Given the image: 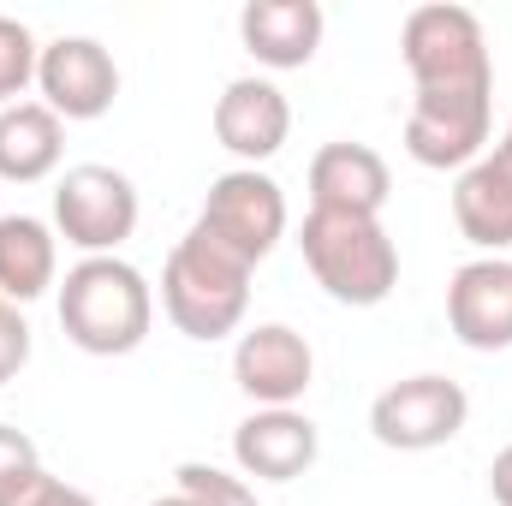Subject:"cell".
Here are the masks:
<instances>
[{"label":"cell","instance_id":"obj_13","mask_svg":"<svg viewBox=\"0 0 512 506\" xmlns=\"http://www.w3.org/2000/svg\"><path fill=\"white\" fill-rule=\"evenodd\" d=\"M447 322L459 346L471 352H507L512 346V262L507 256H477L453 274L447 286Z\"/></svg>","mask_w":512,"mask_h":506},{"label":"cell","instance_id":"obj_15","mask_svg":"<svg viewBox=\"0 0 512 506\" xmlns=\"http://www.w3.org/2000/svg\"><path fill=\"white\" fill-rule=\"evenodd\" d=\"M453 221H459V233L477 251H489V256H501L512 245V155L501 143L483 149L459 173V185H453Z\"/></svg>","mask_w":512,"mask_h":506},{"label":"cell","instance_id":"obj_18","mask_svg":"<svg viewBox=\"0 0 512 506\" xmlns=\"http://www.w3.org/2000/svg\"><path fill=\"white\" fill-rule=\"evenodd\" d=\"M60 274V239L36 215H0V298L30 304Z\"/></svg>","mask_w":512,"mask_h":506},{"label":"cell","instance_id":"obj_20","mask_svg":"<svg viewBox=\"0 0 512 506\" xmlns=\"http://www.w3.org/2000/svg\"><path fill=\"white\" fill-rule=\"evenodd\" d=\"M36 36L18 24V18H6L0 12V108H12L30 84H36Z\"/></svg>","mask_w":512,"mask_h":506},{"label":"cell","instance_id":"obj_21","mask_svg":"<svg viewBox=\"0 0 512 506\" xmlns=\"http://www.w3.org/2000/svg\"><path fill=\"white\" fill-rule=\"evenodd\" d=\"M0 506H96L84 489H72V483H60L54 471H42V465H30L24 477H12L6 489H0Z\"/></svg>","mask_w":512,"mask_h":506},{"label":"cell","instance_id":"obj_12","mask_svg":"<svg viewBox=\"0 0 512 506\" xmlns=\"http://www.w3.org/2000/svg\"><path fill=\"white\" fill-rule=\"evenodd\" d=\"M292 137V102L280 84L268 78H233L221 96H215V143L227 155H239L245 167L280 155Z\"/></svg>","mask_w":512,"mask_h":506},{"label":"cell","instance_id":"obj_6","mask_svg":"<svg viewBox=\"0 0 512 506\" xmlns=\"http://www.w3.org/2000/svg\"><path fill=\"white\" fill-rule=\"evenodd\" d=\"M471 417V393L453 376H405L376 393L370 435L393 453H435L447 447Z\"/></svg>","mask_w":512,"mask_h":506},{"label":"cell","instance_id":"obj_14","mask_svg":"<svg viewBox=\"0 0 512 506\" xmlns=\"http://www.w3.org/2000/svg\"><path fill=\"white\" fill-rule=\"evenodd\" d=\"M393 173L370 143H322L310 155V209H340V215H382Z\"/></svg>","mask_w":512,"mask_h":506},{"label":"cell","instance_id":"obj_3","mask_svg":"<svg viewBox=\"0 0 512 506\" xmlns=\"http://www.w3.org/2000/svg\"><path fill=\"white\" fill-rule=\"evenodd\" d=\"M304 268L334 304L376 310L387 292L399 286V251L387 239L382 215H340V209H310L298 233Z\"/></svg>","mask_w":512,"mask_h":506},{"label":"cell","instance_id":"obj_24","mask_svg":"<svg viewBox=\"0 0 512 506\" xmlns=\"http://www.w3.org/2000/svg\"><path fill=\"white\" fill-rule=\"evenodd\" d=\"M489 495H495V506H512V447H501L489 465Z\"/></svg>","mask_w":512,"mask_h":506},{"label":"cell","instance_id":"obj_2","mask_svg":"<svg viewBox=\"0 0 512 506\" xmlns=\"http://www.w3.org/2000/svg\"><path fill=\"white\" fill-rule=\"evenodd\" d=\"M251 262L191 227L161 268V310L185 340H227L251 310Z\"/></svg>","mask_w":512,"mask_h":506},{"label":"cell","instance_id":"obj_7","mask_svg":"<svg viewBox=\"0 0 512 506\" xmlns=\"http://www.w3.org/2000/svg\"><path fill=\"white\" fill-rule=\"evenodd\" d=\"M197 227L256 268L286 239V191L268 173H256V167H233V173H221L209 185V197L197 209Z\"/></svg>","mask_w":512,"mask_h":506},{"label":"cell","instance_id":"obj_22","mask_svg":"<svg viewBox=\"0 0 512 506\" xmlns=\"http://www.w3.org/2000/svg\"><path fill=\"white\" fill-rule=\"evenodd\" d=\"M24 364H30V322H24V310H18V304H6V298H0V387H6V381H18Z\"/></svg>","mask_w":512,"mask_h":506},{"label":"cell","instance_id":"obj_8","mask_svg":"<svg viewBox=\"0 0 512 506\" xmlns=\"http://www.w3.org/2000/svg\"><path fill=\"white\" fill-rule=\"evenodd\" d=\"M36 90L60 120H102L120 102V66L96 36H54L36 54Z\"/></svg>","mask_w":512,"mask_h":506},{"label":"cell","instance_id":"obj_9","mask_svg":"<svg viewBox=\"0 0 512 506\" xmlns=\"http://www.w3.org/2000/svg\"><path fill=\"white\" fill-rule=\"evenodd\" d=\"M489 114H495V96H411V114H405V155L417 167H471L483 149H489Z\"/></svg>","mask_w":512,"mask_h":506},{"label":"cell","instance_id":"obj_1","mask_svg":"<svg viewBox=\"0 0 512 506\" xmlns=\"http://www.w3.org/2000/svg\"><path fill=\"white\" fill-rule=\"evenodd\" d=\"M60 328L90 358H126L155 328V292L126 256H84L60 286Z\"/></svg>","mask_w":512,"mask_h":506},{"label":"cell","instance_id":"obj_10","mask_svg":"<svg viewBox=\"0 0 512 506\" xmlns=\"http://www.w3.org/2000/svg\"><path fill=\"white\" fill-rule=\"evenodd\" d=\"M310 376H316V352L286 322H256L251 334H239V346H233V381H239L245 399H256V411L298 405L310 393Z\"/></svg>","mask_w":512,"mask_h":506},{"label":"cell","instance_id":"obj_19","mask_svg":"<svg viewBox=\"0 0 512 506\" xmlns=\"http://www.w3.org/2000/svg\"><path fill=\"white\" fill-rule=\"evenodd\" d=\"M173 483H179V495H191L197 506H262L245 477H233L221 465H203V459H185L173 471Z\"/></svg>","mask_w":512,"mask_h":506},{"label":"cell","instance_id":"obj_11","mask_svg":"<svg viewBox=\"0 0 512 506\" xmlns=\"http://www.w3.org/2000/svg\"><path fill=\"white\" fill-rule=\"evenodd\" d=\"M322 453V435L316 423L298 411V405H268L251 411L239 429H233V459H239V477L256 483H298Z\"/></svg>","mask_w":512,"mask_h":506},{"label":"cell","instance_id":"obj_25","mask_svg":"<svg viewBox=\"0 0 512 506\" xmlns=\"http://www.w3.org/2000/svg\"><path fill=\"white\" fill-rule=\"evenodd\" d=\"M149 506H197V501H191V495H179V489H173V495H161V501H149Z\"/></svg>","mask_w":512,"mask_h":506},{"label":"cell","instance_id":"obj_5","mask_svg":"<svg viewBox=\"0 0 512 506\" xmlns=\"http://www.w3.org/2000/svg\"><path fill=\"white\" fill-rule=\"evenodd\" d=\"M137 215H143L137 185L120 167L84 161V167H66L54 185V233L84 256H114L137 233Z\"/></svg>","mask_w":512,"mask_h":506},{"label":"cell","instance_id":"obj_26","mask_svg":"<svg viewBox=\"0 0 512 506\" xmlns=\"http://www.w3.org/2000/svg\"><path fill=\"white\" fill-rule=\"evenodd\" d=\"M501 149H507V155H512V120H507V131H501Z\"/></svg>","mask_w":512,"mask_h":506},{"label":"cell","instance_id":"obj_23","mask_svg":"<svg viewBox=\"0 0 512 506\" xmlns=\"http://www.w3.org/2000/svg\"><path fill=\"white\" fill-rule=\"evenodd\" d=\"M30 465H42V459H36V441H30L24 429H12V423H0V489H6L12 477H24Z\"/></svg>","mask_w":512,"mask_h":506},{"label":"cell","instance_id":"obj_4","mask_svg":"<svg viewBox=\"0 0 512 506\" xmlns=\"http://www.w3.org/2000/svg\"><path fill=\"white\" fill-rule=\"evenodd\" d=\"M399 54L417 96H495L489 36L465 6H447V0L417 6L399 30Z\"/></svg>","mask_w":512,"mask_h":506},{"label":"cell","instance_id":"obj_16","mask_svg":"<svg viewBox=\"0 0 512 506\" xmlns=\"http://www.w3.org/2000/svg\"><path fill=\"white\" fill-rule=\"evenodd\" d=\"M322 30H328V18H322L316 0H251L239 12V36L268 72L310 66L316 48H322Z\"/></svg>","mask_w":512,"mask_h":506},{"label":"cell","instance_id":"obj_17","mask_svg":"<svg viewBox=\"0 0 512 506\" xmlns=\"http://www.w3.org/2000/svg\"><path fill=\"white\" fill-rule=\"evenodd\" d=\"M66 155V120L42 102H12L0 108V179L6 185H36L60 167Z\"/></svg>","mask_w":512,"mask_h":506}]
</instances>
